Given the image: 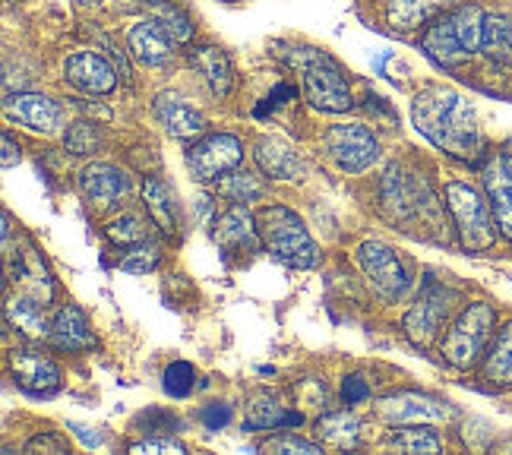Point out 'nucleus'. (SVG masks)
I'll return each mask as SVG.
<instances>
[{
  "label": "nucleus",
  "mask_w": 512,
  "mask_h": 455,
  "mask_svg": "<svg viewBox=\"0 0 512 455\" xmlns=\"http://www.w3.org/2000/svg\"><path fill=\"white\" fill-rule=\"evenodd\" d=\"M411 117H415V127L437 149L462 158V162H478L484 155L478 111L456 89L430 86L418 92L415 102H411Z\"/></svg>",
  "instance_id": "obj_1"
},
{
  "label": "nucleus",
  "mask_w": 512,
  "mask_h": 455,
  "mask_svg": "<svg viewBox=\"0 0 512 455\" xmlns=\"http://www.w3.org/2000/svg\"><path fill=\"white\" fill-rule=\"evenodd\" d=\"M484 23L487 13L478 4H459L424 26L421 51L433 64L452 70L484 51Z\"/></svg>",
  "instance_id": "obj_2"
},
{
  "label": "nucleus",
  "mask_w": 512,
  "mask_h": 455,
  "mask_svg": "<svg viewBox=\"0 0 512 455\" xmlns=\"http://www.w3.org/2000/svg\"><path fill=\"white\" fill-rule=\"evenodd\" d=\"M256 228H260L263 247L294 269H313L320 263V250L298 212L288 206H263L256 212Z\"/></svg>",
  "instance_id": "obj_3"
},
{
  "label": "nucleus",
  "mask_w": 512,
  "mask_h": 455,
  "mask_svg": "<svg viewBox=\"0 0 512 455\" xmlns=\"http://www.w3.org/2000/svg\"><path fill=\"white\" fill-rule=\"evenodd\" d=\"M494 326H497V310L484 304V301H475L468 304L452 326L446 329L443 342H440V354L449 367L456 370H471L478 367L484 351H487V342L490 335H494Z\"/></svg>",
  "instance_id": "obj_4"
},
{
  "label": "nucleus",
  "mask_w": 512,
  "mask_h": 455,
  "mask_svg": "<svg viewBox=\"0 0 512 455\" xmlns=\"http://www.w3.org/2000/svg\"><path fill=\"white\" fill-rule=\"evenodd\" d=\"M443 196H446V209L452 215V225H456L459 244L468 253H481L497 244L494 209H490V203L475 187L462 181H449Z\"/></svg>",
  "instance_id": "obj_5"
},
{
  "label": "nucleus",
  "mask_w": 512,
  "mask_h": 455,
  "mask_svg": "<svg viewBox=\"0 0 512 455\" xmlns=\"http://www.w3.org/2000/svg\"><path fill=\"white\" fill-rule=\"evenodd\" d=\"M298 64L304 70V98L313 108L329 114H345L354 108L348 73L326 51H307Z\"/></svg>",
  "instance_id": "obj_6"
},
{
  "label": "nucleus",
  "mask_w": 512,
  "mask_h": 455,
  "mask_svg": "<svg viewBox=\"0 0 512 455\" xmlns=\"http://www.w3.org/2000/svg\"><path fill=\"white\" fill-rule=\"evenodd\" d=\"M244 158V143L231 133H209L193 140L187 149V168L200 184H215L222 174L238 168Z\"/></svg>",
  "instance_id": "obj_7"
},
{
  "label": "nucleus",
  "mask_w": 512,
  "mask_h": 455,
  "mask_svg": "<svg viewBox=\"0 0 512 455\" xmlns=\"http://www.w3.org/2000/svg\"><path fill=\"white\" fill-rule=\"evenodd\" d=\"M7 364H10V377L13 383L29 392L38 395V399H48L57 389H61V367L54 364L51 354H45L42 348L29 345H16L7 354Z\"/></svg>",
  "instance_id": "obj_8"
},
{
  "label": "nucleus",
  "mask_w": 512,
  "mask_h": 455,
  "mask_svg": "<svg viewBox=\"0 0 512 455\" xmlns=\"http://www.w3.org/2000/svg\"><path fill=\"white\" fill-rule=\"evenodd\" d=\"M452 304H456V294H452L449 288H443V285H427L424 294L418 298V304L411 307L405 313V320H402V329H405V335L411 339V345H415V348H427L433 339H437L443 323L449 320Z\"/></svg>",
  "instance_id": "obj_9"
},
{
  "label": "nucleus",
  "mask_w": 512,
  "mask_h": 455,
  "mask_svg": "<svg viewBox=\"0 0 512 455\" xmlns=\"http://www.w3.org/2000/svg\"><path fill=\"white\" fill-rule=\"evenodd\" d=\"M358 266L386 301L402 298L411 285V275H408L405 263L399 260V253L380 241H364L358 247Z\"/></svg>",
  "instance_id": "obj_10"
},
{
  "label": "nucleus",
  "mask_w": 512,
  "mask_h": 455,
  "mask_svg": "<svg viewBox=\"0 0 512 455\" xmlns=\"http://www.w3.org/2000/svg\"><path fill=\"white\" fill-rule=\"evenodd\" d=\"M377 414L386 424H446L452 421V405L437 399V395H427V392H396V395H386L377 405Z\"/></svg>",
  "instance_id": "obj_11"
},
{
  "label": "nucleus",
  "mask_w": 512,
  "mask_h": 455,
  "mask_svg": "<svg viewBox=\"0 0 512 455\" xmlns=\"http://www.w3.org/2000/svg\"><path fill=\"white\" fill-rule=\"evenodd\" d=\"M326 149L342 171L361 174L380 158V143L364 124H339L326 133Z\"/></svg>",
  "instance_id": "obj_12"
},
{
  "label": "nucleus",
  "mask_w": 512,
  "mask_h": 455,
  "mask_svg": "<svg viewBox=\"0 0 512 455\" xmlns=\"http://www.w3.org/2000/svg\"><path fill=\"white\" fill-rule=\"evenodd\" d=\"M212 241L219 244L228 256H253L260 253L263 247V237L260 228H256V215H250L244 209V203H234L231 209H225L219 219L212 225Z\"/></svg>",
  "instance_id": "obj_13"
},
{
  "label": "nucleus",
  "mask_w": 512,
  "mask_h": 455,
  "mask_svg": "<svg viewBox=\"0 0 512 455\" xmlns=\"http://www.w3.org/2000/svg\"><path fill=\"white\" fill-rule=\"evenodd\" d=\"M4 111L19 127H26L32 133H42V136H51V133H57V127H61V108H57L42 92L7 95Z\"/></svg>",
  "instance_id": "obj_14"
},
{
  "label": "nucleus",
  "mask_w": 512,
  "mask_h": 455,
  "mask_svg": "<svg viewBox=\"0 0 512 455\" xmlns=\"http://www.w3.org/2000/svg\"><path fill=\"white\" fill-rule=\"evenodd\" d=\"M76 187H80L83 200L92 209H111L127 196L130 181H127V174L117 171L114 165L95 162V165H86L80 171V177H76Z\"/></svg>",
  "instance_id": "obj_15"
},
{
  "label": "nucleus",
  "mask_w": 512,
  "mask_h": 455,
  "mask_svg": "<svg viewBox=\"0 0 512 455\" xmlns=\"http://www.w3.org/2000/svg\"><path fill=\"white\" fill-rule=\"evenodd\" d=\"M64 79L86 95H108L117 89V73L95 51H76L64 61Z\"/></svg>",
  "instance_id": "obj_16"
},
{
  "label": "nucleus",
  "mask_w": 512,
  "mask_h": 455,
  "mask_svg": "<svg viewBox=\"0 0 512 455\" xmlns=\"http://www.w3.org/2000/svg\"><path fill=\"white\" fill-rule=\"evenodd\" d=\"M155 117H159V124L174 136V140H200V136H206V117L203 111H196L190 102H184L181 95L174 92H162L155 95Z\"/></svg>",
  "instance_id": "obj_17"
},
{
  "label": "nucleus",
  "mask_w": 512,
  "mask_h": 455,
  "mask_svg": "<svg viewBox=\"0 0 512 455\" xmlns=\"http://www.w3.org/2000/svg\"><path fill=\"white\" fill-rule=\"evenodd\" d=\"M484 193H487V203L494 209V219H497V228L506 241L512 244V174L506 171V162L503 155H494L484 162Z\"/></svg>",
  "instance_id": "obj_18"
},
{
  "label": "nucleus",
  "mask_w": 512,
  "mask_h": 455,
  "mask_svg": "<svg viewBox=\"0 0 512 455\" xmlns=\"http://www.w3.org/2000/svg\"><path fill=\"white\" fill-rule=\"evenodd\" d=\"M51 342H54V348L70 351V354H83V351H92L98 345L95 332H92V326L86 320V313L76 304H64L61 310L54 313Z\"/></svg>",
  "instance_id": "obj_19"
},
{
  "label": "nucleus",
  "mask_w": 512,
  "mask_h": 455,
  "mask_svg": "<svg viewBox=\"0 0 512 455\" xmlns=\"http://www.w3.org/2000/svg\"><path fill=\"white\" fill-rule=\"evenodd\" d=\"M127 45L143 67H165L174 57V42L152 19H140V23H133L127 29Z\"/></svg>",
  "instance_id": "obj_20"
},
{
  "label": "nucleus",
  "mask_w": 512,
  "mask_h": 455,
  "mask_svg": "<svg viewBox=\"0 0 512 455\" xmlns=\"http://www.w3.org/2000/svg\"><path fill=\"white\" fill-rule=\"evenodd\" d=\"M253 158H256V165H260V171L266 177H272V181H294V177H301V171H304L301 155L285 140H279V136H263V140H256Z\"/></svg>",
  "instance_id": "obj_21"
},
{
  "label": "nucleus",
  "mask_w": 512,
  "mask_h": 455,
  "mask_svg": "<svg viewBox=\"0 0 512 455\" xmlns=\"http://www.w3.org/2000/svg\"><path fill=\"white\" fill-rule=\"evenodd\" d=\"M143 203H146V212L152 215V222L162 228V234L177 237V231H181V203H177L174 187L165 184L162 177H146Z\"/></svg>",
  "instance_id": "obj_22"
},
{
  "label": "nucleus",
  "mask_w": 512,
  "mask_h": 455,
  "mask_svg": "<svg viewBox=\"0 0 512 455\" xmlns=\"http://www.w3.org/2000/svg\"><path fill=\"white\" fill-rule=\"evenodd\" d=\"M380 200H383V209L392 222H405L411 215L421 212V193H418V184L408 181V177L399 171V168H389L386 177H383V190H380Z\"/></svg>",
  "instance_id": "obj_23"
},
{
  "label": "nucleus",
  "mask_w": 512,
  "mask_h": 455,
  "mask_svg": "<svg viewBox=\"0 0 512 455\" xmlns=\"http://www.w3.org/2000/svg\"><path fill=\"white\" fill-rule=\"evenodd\" d=\"M4 316H7V326L16 335H23L26 342L51 339V323L45 320L42 304H38L35 298H29V294H23V291L13 294V298H7Z\"/></svg>",
  "instance_id": "obj_24"
},
{
  "label": "nucleus",
  "mask_w": 512,
  "mask_h": 455,
  "mask_svg": "<svg viewBox=\"0 0 512 455\" xmlns=\"http://www.w3.org/2000/svg\"><path fill=\"white\" fill-rule=\"evenodd\" d=\"M190 67L203 76V83L215 98H225L234 86V67L228 61V54L215 45H203L190 51Z\"/></svg>",
  "instance_id": "obj_25"
},
{
  "label": "nucleus",
  "mask_w": 512,
  "mask_h": 455,
  "mask_svg": "<svg viewBox=\"0 0 512 455\" xmlns=\"http://www.w3.org/2000/svg\"><path fill=\"white\" fill-rule=\"evenodd\" d=\"M449 10V0H386V23L396 32H415L430 26Z\"/></svg>",
  "instance_id": "obj_26"
},
{
  "label": "nucleus",
  "mask_w": 512,
  "mask_h": 455,
  "mask_svg": "<svg viewBox=\"0 0 512 455\" xmlns=\"http://www.w3.org/2000/svg\"><path fill=\"white\" fill-rule=\"evenodd\" d=\"M304 424V414L285 408L275 395H253L247 414H244V427L247 430H285V427H298Z\"/></svg>",
  "instance_id": "obj_27"
},
{
  "label": "nucleus",
  "mask_w": 512,
  "mask_h": 455,
  "mask_svg": "<svg viewBox=\"0 0 512 455\" xmlns=\"http://www.w3.org/2000/svg\"><path fill=\"white\" fill-rule=\"evenodd\" d=\"M13 275L23 294L35 298L38 304H48L51 294H54V282H51V272L45 269V260L38 256L35 247H26L23 253H16V266H13Z\"/></svg>",
  "instance_id": "obj_28"
},
{
  "label": "nucleus",
  "mask_w": 512,
  "mask_h": 455,
  "mask_svg": "<svg viewBox=\"0 0 512 455\" xmlns=\"http://www.w3.org/2000/svg\"><path fill=\"white\" fill-rule=\"evenodd\" d=\"M484 380L497 389H512V320L497 332L494 345L484 354Z\"/></svg>",
  "instance_id": "obj_29"
},
{
  "label": "nucleus",
  "mask_w": 512,
  "mask_h": 455,
  "mask_svg": "<svg viewBox=\"0 0 512 455\" xmlns=\"http://www.w3.org/2000/svg\"><path fill=\"white\" fill-rule=\"evenodd\" d=\"M317 440L339 446V449H351L361 440V421L354 418L351 411H329L323 418H317Z\"/></svg>",
  "instance_id": "obj_30"
},
{
  "label": "nucleus",
  "mask_w": 512,
  "mask_h": 455,
  "mask_svg": "<svg viewBox=\"0 0 512 455\" xmlns=\"http://www.w3.org/2000/svg\"><path fill=\"white\" fill-rule=\"evenodd\" d=\"M149 19L171 38L174 45H187L193 38V19L187 16V10L171 4V0H152Z\"/></svg>",
  "instance_id": "obj_31"
},
{
  "label": "nucleus",
  "mask_w": 512,
  "mask_h": 455,
  "mask_svg": "<svg viewBox=\"0 0 512 455\" xmlns=\"http://www.w3.org/2000/svg\"><path fill=\"white\" fill-rule=\"evenodd\" d=\"M484 54L490 61L512 67V16L490 13L484 23Z\"/></svg>",
  "instance_id": "obj_32"
},
{
  "label": "nucleus",
  "mask_w": 512,
  "mask_h": 455,
  "mask_svg": "<svg viewBox=\"0 0 512 455\" xmlns=\"http://www.w3.org/2000/svg\"><path fill=\"white\" fill-rule=\"evenodd\" d=\"M215 184H219V193L231 203H256V200H263V193H266V184L260 177L244 168H231Z\"/></svg>",
  "instance_id": "obj_33"
},
{
  "label": "nucleus",
  "mask_w": 512,
  "mask_h": 455,
  "mask_svg": "<svg viewBox=\"0 0 512 455\" xmlns=\"http://www.w3.org/2000/svg\"><path fill=\"white\" fill-rule=\"evenodd\" d=\"M389 446L408 452V455H427V452H440L443 443L437 437V430H430V424H405L389 437Z\"/></svg>",
  "instance_id": "obj_34"
},
{
  "label": "nucleus",
  "mask_w": 512,
  "mask_h": 455,
  "mask_svg": "<svg viewBox=\"0 0 512 455\" xmlns=\"http://www.w3.org/2000/svg\"><path fill=\"white\" fill-rule=\"evenodd\" d=\"M146 222L140 219V215H133V212H124V215H117V219H111L105 225V237L111 244L117 247H136V244H146Z\"/></svg>",
  "instance_id": "obj_35"
},
{
  "label": "nucleus",
  "mask_w": 512,
  "mask_h": 455,
  "mask_svg": "<svg viewBox=\"0 0 512 455\" xmlns=\"http://www.w3.org/2000/svg\"><path fill=\"white\" fill-rule=\"evenodd\" d=\"M162 386L171 399H187V395L196 389V367L187 364V361H174L165 367L162 373Z\"/></svg>",
  "instance_id": "obj_36"
},
{
  "label": "nucleus",
  "mask_w": 512,
  "mask_h": 455,
  "mask_svg": "<svg viewBox=\"0 0 512 455\" xmlns=\"http://www.w3.org/2000/svg\"><path fill=\"white\" fill-rule=\"evenodd\" d=\"M64 149L73 155H92V152L102 149V133H98L95 124L80 121L64 133Z\"/></svg>",
  "instance_id": "obj_37"
},
{
  "label": "nucleus",
  "mask_w": 512,
  "mask_h": 455,
  "mask_svg": "<svg viewBox=\"0 0 512 455\" xmlns=\"http://www.w3.org/2000/svg\"><path fill=\"white\" fill-rule=\"evenodd\" d=\"M162 263V250L155 247V244H136L124 260H121V269L124 272H133V275H140V272H152V269H159Z\"/></svg>",
  "instance_id": "obj_38"
},
{
  "label": "nucleus",
  "mask_w": 512,
  "mask_h": 455,
  "mask_svg": "<svg viewBox=\"0 0 512 455\" xmlns=\"http://www.w3.org/2000/svg\"><path fill=\"white\" fill-rule=\"evenodd\" d=\"M263 452H304V455H317L320 452V440L310 443L301 437H291V433H279V437H269L260 443Z\"/></svg>",
  "instance_id": "obj_39"
},
{
  "label": "nucleus",
  "mask_w": 512,
  "mask_h": 455,
  "mask_svg": "<svg viewBox=\"0 0 512 455\" xmlns=\"http://www.w3.org/2000/svg\"><path fill=\"white\" fill-rule=\"evenodd\" d=\"M231 418H234V408H231L228 402H209V405L203 408V414H200V421H203V427H206L209 433L225 430V427L231 424Z\"/></svg>",
  "instance_id": "obj_40"
},
{
  "label": "nucleus",
  "mask_w": 512,
  "mask_h": 455,
  "mask_svg": "<svg viewBox=\"0 0 512 455\" xmlns=\"http://www.w3.org/2000/svg\"><path fill=\"white\" fill-rule=\"evenodd\" d=\"M70 446H67V440L61 437V433H38V437H32L29 443H26V452L29 455H35V452H51V455H64Z\"/></svg>",
  "instance_id": "obj_41"
},
{
  "label": "nucleus",
  "mask_w": 512,
  "mask_h": 455,
  "mask_svg": "<svg viewBox=\"0 0 512 455\" xmlns=\"http://www.w3.org/2000/svg\"><path fill=\"white\" fill-rule=\"evenodd\" d=\"M370 383L361 377V373H351V377H345L342 380V402L345 405H358V402H364V399H370Z\"/></svg>",
  "instance_id": "obj_42"
},
{
  "label": "nucleus",
  "mask_w": 512,
  "mask_h": 455,
  "mask_svg": "<svg viewBox=\"0 0 512 455\" xmlns=\"http://www.w3.org/2000/svg\"><path fill=\"white\" fill-rule=\"evenodd\" d=\"M130 452H187V446L181 440H171V437H162V440H140V443H133Z\"/></svg>",
  "instance_id": "obj_43"
},
{
  "label": "nucleus",
  "mask_w": 512,
  "mask_h": 455,
  "mask_svg": "<svg viewBox=\"0 0 512 455\" xmlns=\"http://www.w3.org/2000/svg\"><path fill=\"white\" fill-rule=\"evenodd\" d=\"M140 427H146V433H162V430L174 427V418H171L168 411H162V408H152V411H146L143 418H140Z\"/></svg>",
  "instance_id": "obj_44"
},
{
  "label": "nucleus",
  "mask_w": 512,
  "mask_h": 455,
  "mask_svg": "<svg viewBox=\"0 0 512 455\" xmlns=\"http://www.w3.org/2000/svg\"><path fill=\"white\" fill-rule=\"evenodd\" d=\"M19 162V143H13V136L4 133V168H13Z\"/></svg>",
  "instance_id": "obj_45"
},
{
  "label": "nucleus",
  "mask_w": 512,
  "mask_h": 455,
  "mask_svg": "<svg viewBox=\"0 0 512 455\" xmlns=\"http://www.w3.org/2000/svg\"><path fill=\"white\" fill-rule=\"evenodd\" d=\"M70 430L76 433V437H80L86 446H98V443H102V437H98V433H89L86 427H80V424H70Z\"/></svg>",
  "instance_id": "obj_46"
},
{
  "label": "nucleus",
  "mask_w": 512,
  "mask_h": 455,
  "mask_svg": "<svg viewBox=\"0 0 512 455\" xmlns=\"http://www.w3.org/2000/svg\"><path fill=\"white\" fill-rule=\"evenodd\" d=\"M76 4H80V7H98L102 0H76Z\"/></svg>",
  "instance_id": "obj_47"
},
{
  "label": "nucleus",
  "mask_w": 512,
  "mask_h": 455,
  "mask_svg": "<svg viewBox=\"0 0 512 455\" xmlns=\"http://www.w3.org/2000/svg\"><path fill=\"white\" fill-rule=\"evenodd\" d=\"M503 162H506V171L512 174V152H503Z\"/></svg>",
  "instance_id": "obj_48"
},
{
  "label": "nucleus",
  "mask_w": 512,
  "mask_h": 455,
  "mask_svg": "<svg viewBox=\"0 0 512 455\" xmlns=\"http://www.w3.org/2000/svg\"><path fill=\"white\" fill-rule=\"evenodd\" d=\"M10 4H19V0H10Z\"/></svg>",
  "instance_id": "obj_49"
}]
</instances>
